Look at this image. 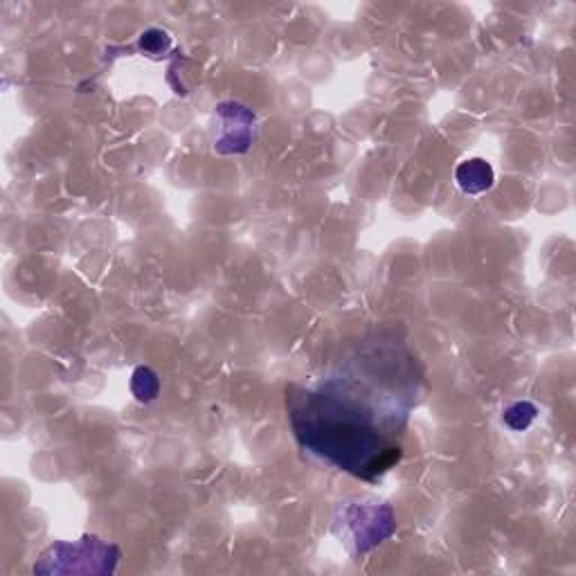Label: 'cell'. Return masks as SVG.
Returning <instances> with one entry per match:
<instances>
[{"label":"cell","instance_id":"1","mask_svg":"<svg viewBox=\"0 0 576 576\" xmlns=\"http://www.w3.org/2000/svg\"><path fill=\"white\" fill-rule=\"evenodd\" d=\"M422 386L424 372L408 347L374 340L315 388L288 386L286 410L306 453L372 483L401 462V437Z\"/></svg>","mask_w":576,"mask_h":576},{"label":"cell","instance_id":"2","mask_svg":"<svg viewBox=\"0 0 576 576\" xmlns=\"http://www.w3.org/2000/svg\"><path fill=\"white\" fill-rule=\"evenodd\" d=\"M122 550L115 542L86 534L75 542L57 540L46 548L35 563V574H113Z\"/></svg>","mask_w":576,"mask_h":576},{"label":"cell","instance_id":"3","mask_svg":"<svg viewBox=\"0 0 576 576\" xmlns=\"http://www.w3.org/2000/svg\"><path fill=\"white\" fill-rule=\"evenodd\" d=\"M334 531L351 554L363 556L395 536V509L378 502H345L336 514Z\"/></svg>","mask_w":576,"mask_h":576},{"label":"cell","instance_id":"4","mask_svg":"<svg viewBox=\"0 0 576 576\" xmlns=\"http://www.w3.org/2000/svg\"><path fill=\"white\" fill-rule=\"evenodd\" d=\"M216 115L223 124H226L223 126V134L214 142L216 153L221 155L246 153L254 138V122H258L254 111L241 102H221L216 107Z\"/></svg>","mask_w":576,"mask_h":576},{"label":"cell","instance_id":"5","mask_svg":"<svg viewBox=\"0 0 576 576\" xmlns=\"http://www.w3.org/2000/svg\"><path fill=\"white\" fill-rule=\"evenodd\" d=\"M455 183L468 197H479L496 183V172L485 158H468L455 167Z\"/></svg>","mask_w":576,"mask_h":576},{"label":"cell","instance_id":"6","mask_svg":"<svg viewBox=\"0 0 576 576\" xmlns=\"http://www.w3.org/2000/svg\"><path fill=\"white\" fill-rule=\"evenodd\" d=\"M132 395L140 403H153L160 395V376L147 365L136 367L132 374Z\"/></svg>","mask_w":576,"mask_h":576},{"label":"cell","instance_id":"7","mask_svg":"<svg viewBox=\"0 0 576 576\" xmlns=\"http://www.w3.org/2000/svg\"><path fill=\"white\" fill-rule=\"evenodd\" d=\"M536 417H538V408L531 401H516V403H511L509 408H504V412H502L504 426L514 433L527 430L536 422Z\"/></svg>","mask_w":576,"mask_h":576},{"label":"cell","instance_id":"8","mask_svg":"<svg viewBox=\"0 0 576 576\" xmlns=\"http://www.w3.org/2000/svg\"><path fill=\"white\" fill-rule=\"evenodd\" d=\"M138 48H140L142 54H147V57H151V59H158V57H163L165 52H170V48H172V37L167 35L165 29H160V27H149V29H145L142 35H140Z\"/></svg>","mask_w":576,"mask_h":576}]
</instances>
